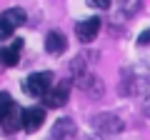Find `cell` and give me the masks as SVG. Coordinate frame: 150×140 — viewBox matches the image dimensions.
Segmentation results:
<instances>
[{
    "instance_id": "6da1fadb",
    "label": "cell",
    "mask_w": 150,
    "mask_h": 140,
    "mask_svg": "<svg viewBox=\"0 0 150 140\" xmlns=\"http://www.w3.org/2000/svg\"><path fill=\"white\" fill-rule=\"evenodd\" d=\"M23 88L33 98H45V93L53 88V73H33V75L25 78Z\"/></svg>"
},
{
    "instance_id": "7a4b0ae2",
    "label": "cell",
    "mask_w": 150,
    "mask_h": 140,
    "mask_svg": "<svg viewBox=\"0 0 150 140\" xmlns=\"http://www.w3.org/2000/svg\"><path fill=\"white\" fill-rule=\"evenodd\" d=\"M70 90H73V83H70V80L55 83V85L45 93V98H43L45 108H63L65 103H68V98H70Z\"/></svg>"
},
{
    "instance_id": "3957f363",
    "label": "cell",
    "mask_w": 150,
    "mask_h": 140,
    "mask_svg": "<svg viewBox=\"0 0 150 140\" xmlns=\"http://www.w3.org/2000/svg\"><path fill=\"white\" fill-rule=\"evenodd\" d=\"M78 88H80L88 98H93V100L103 98V93H105V85H103V80L95 75V73H85V75H80V78H78Z\"/></svg>"
},
{
    "instance_id": "277c9868",
    "label": "cell",
    "mask_w": 150,
    "mask_h": 140,
    "mask_svg": "<svg viewBox=\"0 0 150 140\" xmlns=\"http://www.w3.org/2000/svg\"><path fill=\"white\" fill-rule=\"evenodd\" d=\"M93 125H95V130H100V133L105 135H115L123 130V120L118 118V115H112V113H100L93 118Z\"/></svg>"
},
{
    "instance_id": "5b68a950",
    "label": "cell",
    "mask_w": 150,
    "mask_h": 140,
    "mask_svg": "<svg viewBox=\"0 0 150 140\" xmlns=\"http://www.w3.org/2000/svg\"><path fill=\"white\" fill-rule=\"evenodd\" d=\"M20 50H23V40L15 38V43L10 45H0V70L13 68L20 63Z\"/></svg>"
},
{
    "instance_id": "8992f818",
    "label": "cell",
    "mask_w": 150,
    "mask_h": 140,
    "mask_svg": "<svg viewBox=\"0 0 150 140\" xmlns=\"http://www.w3.org/2000/svg\"><path fill=\"white\" fill-rule=\"evenodd\" d=\"M98 33H100V20H98V18H88V20H80L78 25H75V35H78L80 43L95 40Z\"/></svg>"
},
{
    "instance_id": "52a82bcc",
    "label": "cell",
    "mask_w": 150,
    "mask_h": 140,
    "mask_svg": "<svg viewBox=\"0 0 150 140\" xmlns=\"http://www.w3.org/2000/svg\"><path fill=\"white\" fill-rule=\"evenodd\" d=\"M45 120V110L43 108H25L23 110V130L28 133H35Z\"/></svg>"
},
{
    "instance_id": "ba28073f",
    "label": "cell",
    "mask_w": 150,
    "mask_h": 140,
    "mask_svg": "<svg viewBox=\"0 0 150 140\" xmlns=\"http://www.w3.org/2000/svg\"><path fill=\"white\" fill-rule=\"evenodd\" d=\"M65 48H68V40H65L63 33H48L45 35V50H48L50 55H63Z\"/></svg>"
},
{
    "instance_id": "9c48e42d",
    "label": "cell",
    "mask_w": 150,
    "mask_h": 140,
    "mask_svg": "<svg viewBox=\"0 0 150 140\" xmlns=\"http://www.w3.org/2000/svg\"><path fill=\"white\" fill-rule=\"evenodd\" d=\"M0 128L5 130V133H15L18 128H23V110H20V105H13V110L8 113V118L3 120Z\"/></svg>"
},
{
    "instance_id": "30bf717a",
    "label": "cell",
    "mask_w": 150,
    "mask_h": 140,
    "mask_svg": "<svg viewBox=\"0 0 150 140\" xmlns=\"http://www.w3.org/2000/svg\"><path fill=\"white\" fill-rule=\"evenodd\" d=\"M0 18H3V20H5L13 30H15V28H20L23 23L28 20V15H25V10H23V8H8V10L3 13Z\"/></svg>"
},
{
    "instance_id": "8fae6325",
    "label": "cell",
    "mask_w": 150,
    "mask_h": 140,
    "mask_svg": "<svg viewBox=\"0 0 150 140\" xmlns=\"http://www.w3.org/2000/svg\"><path fill=\"white\" fill-rule=\"evenodd\" d=\"M70 135H75L73 120H68V118L58 120V123H55V128H53V138H55V140H65V138H70Z\"/></svg>"
},
{
    "instance_id": "7c38bea8",
    "label": "cell",
    "mask_w": 150,
    "mask_h": 140,
    "mask_svg": "<svg viewBox=\"0 0 150 140\" xmlns=\"http://www.w3.org/2000/svg\"><path fill=\"white\" fill-rule=\"evenodd\" d=\"M13 105H15L13 98L8 95V93H0V125H3V120L8 118V113L13 110Z\"/></svg>"
},
{
    "instance_id": "4fadbf2b",
    "label": "cell",
    "mask_w": 150,
    "mask_h": 140,
    "mask_svg": "<svg viewBox=\"0 0 150 140\" xmlns=\"http://www.w3.org/2000/svg\"><path fill=\"white\" fill-rule=\"evenodd\" d=\"M10 35H13V28L0 18V38H10Z\"/></svg>"
},
{
    "instance_id": "5bb4252c",
    "label": "cell",
    "mask_w": 150,
    "mask_h": 140,
    "mask_svg": "<svg viewBox=\"0 0 150 140\" xmlns=\"http://www.w3.org/2000/svg\"><path fill=\"white\" fill-rule=\"evenodd\" d=\"M88 5H90V8H100V10H105V8H110V0H88Z\"/></svg>"
},
{
    "instance_id": "9a60e30c",
    "label": "cell",
    "mask_w": 150,
    "mask_h": 140,
    "mask_svg": "<svg viewBox=\"0 0 150 140\" xmlns=\"http://www.w3.org/2000/svg\"><path fill=\"white\" fill-rule=\"evenodd\" d=\"M138 43H140V45H148V43H150V28L143 33V35H140V38H138Z\"/></svg>"
},
{
    "instance_id": "2e32d148",
    "label": "cell",
    "mask_w": 150,
    "mask_h": 140,
    "mask_svg": "<svg viewBox=\"0 0 150 140\" xmlns=\"http://www.w3.org/2000/svg\"><path fill=\"white\" fill-rule=\"evenodd\" d=\"M143 113H145V118H150V93H148V98L143 100Z\"/></svg>"
}]
</instances>
